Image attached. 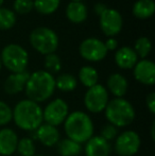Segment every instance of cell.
<instances>
[{
  "label": "cell",
  "instance_id": "cell-18",
  "mask_svg": "<svg viewBox=\"0 0 155 156\" xmlns=\"http://www.w3.org/2000/svg\"><path fill=\"white\" fill-rule=\"evenodd\" d=\"M66 17L73 23H81L87 18V8L82 1H70L66 8Z\"/></svg>",
  "mask_w": 155,
  "mask_h": 156
},
{
  "label": "cell",
  "instance_id": "cell-26",
  "mask_svg": "<svg viewBox=\"0 0 155 156\" xmlns=\"http://www.w3.org/2000/svg\"><path fill=\"white\" fill-rule=\"evenodd\" d=\"M133 49L136 52L137 56H139V58H141L143 60V58H147L150 54V52H151V49H152L151 41L146 36L139 37V38H137L136 41H135V45Z\"/></svg>",
  "mask_w": 155,
  "mask_h": 156
},
{
  "label": "cell",
  "instance_id": "cell-37",
  "mask_svg": "<svg viewBox=\"0 0 155 156\" xmlns=\"http://www.w3.org/2000/svg\"><path fill=\"white\" fill-rule=\"evenodd\" d=\"M1 66H2V64H1V60H0V69H1Z\"/></svg>",
  "mask_w": 155,
  "mask_h": 156
},
{
  "label": "cell",
  "instance_id": "cell-31",
  "mask_svg": "<svg viewBox=\"0 0 155 156\" xmlns=\"http://www.w3.org/2000/svg\"><path fill=\"white\" fill-rule=\"evenodd\" d=\"M117 134H118L117 127L114 126V125L111 124V123L104 125V126L101 129V132H100V136H101L102 138H104V139L108 142L113 139H116Z\"/></svg>",
  "mask_w": 155,
  "mask_h": 156
},
{
  "label": "cell",
  "instance_id": "cell-24",
  "mask_svg": "<svg viewBox=\"0 0 155 156\" xmlns=\"http://www.w3.org/2000/svg\"><path fill=\"white\" fill-rule=\"evenodd\" d=\"M61 0H33L34 9L41 15L53 14L58 9Z\"/></svg>",
  "mask_w": 155,
  "mask_h": 156
},
{
  "label": "cell",
  "instance_id": "cell-36",
  "mask_svg": "<svg viewBox=\"0 0 155 156\" xmlns=\"http://www.w3.org/2000/svg\"><path fill=\"white\" fill-rule=\"evenodd\" d=\"M3 2H4V0H0V8H1V5L3 4Z\"/></svg>",
  "mask_w": 155,
  "mask_h": 156
},
{
  "label": "cell",
  "instance_id": "cell-22",
  "mask_svg": "<svg viewBox=\"0 0 155 156\" xmlns=\"http://www.w3.org/2000/svg\"><path fill=\"white\" fill-rule=\"evenodd\" d=\"M98 71L91 66H84L79 71V80L85 87L90 88L95 86L96 84H98Z\"/></svg>",
  "mask_w": 155,
  "mask_h": 156
},
{
  "label": "cell",
  "instance_id": "cell-32",
  "mask_svg": "<svg viewBox=\"0 0 155 156\" xmlns=\"http://www.w3.org/2000/svg\"><path fill=\"white\" fill-rule=\"evenodd\" d=\"M146 103H147V107L150 111L151 114H155V93H150L148 94L147 99H146Z\"/></svg>",
  "mask_w": 155,
  "mask_h": 156
},
{
  "label": "cell",
  "instance_id": "cell-7",
  "mask_svg": "<svg viewBox=\"0 0 155 156\" xmlns=\"http://www.w3.org/2000/svg\"><path fill=\"white\" fill-rule=\"evenodd\" d=\"M108 103V93L106 88L101 84L88 88L84 96V104L87 111L90 113H101L105 109Z\"/></svg>",
  "mask_w": 155,
  "mask_h": 156
},
{
  "label": "cell",
  "instance_id": "cell-10",
  "mask_svg": "<svg viewBox=\"0 0 155 156\" xmlns=\"http://www.w3.org/2000/svg\"><path fill=\"white\" fill-rule=\"evenodd\" d=\"M79 51L81 56L88 62H100L105 58L108 52L104 46V41L95 37L84 39L81 43Z\"/></svg>",
  "mask_w": 155,
  "mask_h": 156
},
{
  "label": "cell",
  "instance_id": "cell-9",
  "mask_svg": "<svg viewBox=\"0 0 155 156\" xmlns=\"http://www.w3.org/2000/svg\"><path fill=\"white\" fill-rule=\"evenodd\" d=\"M140 137L134 131H124L116 137L115 151L119 156H133L140 148Z\"/></svg>",
  "mask_w": 155,
  "mask_h": 156
},
{
  "label": "cell",
  "instance_id": "cell-6",
  "mask_svg": "<svg viewBox=\"0 0 155 156\" xmlns=\"http://www.w3.org/2000/svg\"><path fill=\"white\" fill-rule=\"evenodd\" d=\"M31 46L44 55L55 53L58 47V36L52 29L47 27H38L30 33Z\"/></svg>",
  "mask_w": 155,
  "mask_h": 156
},
{
  "label": "cell",
  "instance_id": "cell-15",
  "mask_svg": "<svg viewBox=\"0 0 155 156\" xmlns=\"http://www.w3.org/2000/svg\"><path fill=\"white\" fill-rule=\"evenodd\" d=\"M18 140V136L12 129H0V155H12L16 151Z\"/></svg>",
  "mask_w": 155,
  "mask_h": 156
},
{
  "label": "cell",
  "instance_id": "cell-13",
  "mask_svg": "<svg viewBox=\"0 0 155 156\" xmlns=\"http://www.w3.org/2000/svg\"><path fill=\"white\" fill-rule=\"evenodd\" d=\"M112 147L101 136H93L86 141L85 155L86 156H110Z\"/></svg>",
  "mask_w": 155,
  "mask_h": 156
},
{
  "label": "cell",
  "instance_id": "cell-21",
  "mask_svg": "<svg viewBox=\"0 0 155 156\" xmlns=\"http://www.w3.org/2000/svg\"><path fill=\"white\" fill-rule=\"evenodd\" d=\"M82 150L81 144L69 138H65L58 142V152L61 156H78L81 154Z\"/></svg>",
  "mask_w": 155,
  "mask_h": 156
},
{
  "label": "cell",
  "instance_id": "cell-11",
  "mask_svg": "<svg viewBox=\"0 0 155 156\" xmlns=\"http://www.w3.org/2000/svg\"><path fill=\"white\" fill-rule=\"evenodd\" d=\"M99 17L100 28L106 36L114 37L121 31L123 19L117 10L107 8Z\"/></svg>",
  "mask_w": 155,
  "mask_h": 156
},
{
  "label": "cell",
  "instance_id": "cell-5",
  "mask_svg": "<svg viewBox=\"0 0 155 156\" xmlns=\"http://www.w3.org/2000/svg\"><path fill=\"white\" fill-rule=\"evenodd\" d=\"M1 64L12 73L23 72L29 63V55L26 49L17 44L6 45L0 54Z\"/></svg>",
  "mask_w": 155,
  "mask_h": 156
},
{
  "label": "cell",
  "instance_id": "cell-25",
  "mask_svg": "<svg viewBox=\"0 0 155 156\" xmlns=\"http://www.w3.org/2000/svg\"><path fill=\"white\" fill-rule=\"evenodd\" d=\"M16 23L15 12L6 8H0V30H10Z\"/></svg>",
  "mask_w": 155,
  "mask_h": 156
},
{
  "label": "cell",
  "instance_id": "cell-38",
  "mask_svg": "<svg viewBox=\"0 0 155 156\" xmlns=\"http://www.w3.org/2000/svg\"><path fill=\"white\" fill-rule=\"evenodd\" d=\"M71 1H82V0H71Z\"/></svg>",
  "mask_w": 155,
  "mask_h": 156
},
{
  "label": "cell",
  "instance_id": "cell-4",
  "mask_svg": "<svg viewBox=\"0 0 155 156\" xmlns=\"http://www.w3.org/2000/svg\"><path fill=\"white\" fill-rule=\"evenodd\" d=\"M104 111L108 122L116 127L128 126L135 119L134 107L123 98H115L108 101Z\"/></svg>",
  "mask_w": 155,
  "mask_h": 156
},
{
  "label": "cell",
  "instance_id": "cell-23",
  "mask_svg": "<svg viewBox=\"0 0 155 156\" xmlns=\"http://www.w3.org/2000/svg\"><path fill=\"white\" fill-rule=\"evenodd\" d=\"M78 86V80L76 76L69 73H63L60 74L55 79V88H58L60 90L68 93L72 91L77 88Z\"/></svg>",
  "mask_w": 155,
  "mask_h": 156
},
{
  "label": "cell",
  "instance_id": "cell-14",
  "mask_svg": "<svg viewBox=\"0 0 155 156\" xmlns=\"http://www.w3.org/2000/svg\"><path fill=\"white\" fill-rule=\"evenodd\" d=\"M30 76V73L25 70L23 72H17L12 73L6 78L4 82L3 88L4 91L9 94H16L23 91L26 87V84L28 82V79Z\"/></svg>",
  "mask_w": 155,
  "mask_h": 156
},
{
  "label": "cell",
  "instance_id": "cell-27",
  "mask_svg": "<svg viewBox=\"0 0 155 156\" xmlns=\"http://www.w3.org/2000/svg\"><path fill=\"white\" fill-rule=\"evenodd\" d=\"M16 150L21 156H34L36 151L33 140L29 137H23L20 140H18Z\"/></svg>",
  "mask_w": 155,
  "mask_h": 156
},
{
  "label": "cell",
  "instance_id": "cell-2",
  "mask_svg": "<svg viewBox=\"0 0 155 156\" xmlns=\"http://www.w3.org/2000/svg\"><path fill=\"white\" fill-rule=\"evenodd\" d=\"M25 90L29 100L36 103L44 102L55 90V79L46 70H37L30 73Z\"/></svg>",
  "mask_w": 155,
  "mask_h": 156
},
{
  "label": "cell",
  "instance_id": "cell-1",
  "mask_svg": "<svg viewBox=\"0 0 155 156\" xmlns=\"http://www.w3.org/2000/svg\"><path fill=\"white\" fill-rule=\"evenodd\" d=\"M12 112L15 124L23 131H36L43 124V108L38 103L29 99L19 101Z\"/></svg>",
  "mask_w": 155,
  "mask_h": 156
},
{
  "label": "cell",
  "instance_id": "cell-12",
  "mask_svg": "<svg viewBox=\"0 0 155 156\" xmlns=\"http://www.w3.org/2000/svg\"><path fill=\"white\" fill-rule=\"evenodd\" d=\"M134 78L139 83L145 85H154L155 83V65L152 61H138L134 66Z\"/></svg>",
  "mask_w": 155,
  "mask_h": 156
},
{
  "label": "cell",
  "instance_id": "cell-3",
  "mask_svg": "<svg viewBox=\"0 0 155 156\" xmlns=\"http://www.w3.org/2000/svg\"><path fill=\"white\" fill-rule=\"evenodd\" d=\"M64 129L67 138L83 144L93 135V123L90 117L84 112H73L64 121Z\"/></svg>",
  "mask_w": 155,
  "mask_h": 156
},
{
  "label": "cell",
  "instance_id": "cell-39",
  "mask_svg": "<svg viewBox=\"0 0 155 156\" xmlns=\"http://www.w3.org/2000/svg\"><path fill=\"white\" fill-rule=\"evenodd\" d=\"M34 156H43V155H34Z\"/></svg>",
  "mask_w": 155,
  "mask_h": 156
},
{
  "label": "cell",
  "instance_id": "cell-33",
  "mask_svg": "<svg viewBox=\"0 0 155 156\" xmlns=\"http://www.w3.org/2000/svg\"><path fill=\"white\" fill-rule=\"evenodd\" d=\"M104 46H105L106 50L107 51H113V50H116L118 47V41L114 37H108L106 39V41L104 43Z\"/></svg>",
  "mask_w": 155,
  "mask_h": 156
},
{
  "label": "cell",
  "instance_id": "cell-35",
  "mask_svg": "<svg viewBox=\"0 0 155 156\" xmlns=\"http://www.w3.org/2000/svg\"><path fill=\"white\" fill-rule=\"evenodd\" d=\"M151 138H152V140L155 139V123L154 122L152 123V126H151Z\"/></svg>",
  "mask_w": 155,
  "mask_h": 156
},
{
  "label": "cell",
  "instance_id": "cell-30",
  "mask_svg": "<svg viewBox=\"0 0 155 156\" xmlns=\"http://www.w3.org/2000/svg\"><path fill=\"white\" fill-rule=\"evenodd\" d=\"M13 117V112L11 107L3 101H0V126L10 123Z\"/></svg>",
  "mask_w": 155,
  "mask_h": 156
},
{
  "label": "cell",
  "instance_id": "cell-29",
  "mask_svg": "<svg viewBox=\"0 0 155 156\" xmlns=\"http://www.w3.org/2000/svg\"><path fill=\"white\" fill-rule=\"evenodd\" d=\"M14 11L17 14H28L34 9L33 0H15L14 1Z\"/></svg>",
  "mask_w": 155,
  "mask_h": 156
},
{
  "label": "cell",
  "instance_id": "cell-19",
  "mask_svg": "<svg viewBox=\"0 0 155 156\" xmlns=\"http://www.w3.org/2000/svg\"><path fill=\"white\" fill-rule=\"evenodd\" d=\"M128 80L120 73H113L107 79V88L116 98H122L128 91Z\"/></svg>",
  "mask_w": 155,
  "mask_h": 156
},
{
  "label": "cell",
  "instance_id": "cell-8",
  "mask_svg": "<svg viewBox=\"0 0 155 156\" xmlns=\"http://www.w3.org/2000/svg\"><path fill=\"white\" fill-rule=\"evenodd\" d=\"M68 115V105L64 100L60 98L51 101L45 107V109H43L44 121L47 124L53 125V126H58V125L64 123Z\"/></svg>",
  "mask_w": 155,
  "mask_h": 156
},
{
  "label": "cell",
  "instance_id": "cell-17",
  "mask_svg": "<svg viewBox=\"0 0 155 156\" xmlns=\"http://www.w3.org/2000/svg\"><path fill=\"white\" fill-rule=\"evenodd\" d=\"M115 62L121 69H132L138 62V56L134 49L128 46L121 47L115 53Z\"/></svg>",
  "mask_w": 155,
  "mask_h": 156
},
{
  "label": "cell",
  "instance_id": "cell-20",
  "mask_svg": "<svg viewBox=\"0 0 155 156\" xmlns=\"http://www.w3.org/2000/svg\"><path fill=\"white\" fill-rule=\"evenodd\" d=\"M133 15L139 19H148L153 16L155 12V2L153 0H137L132 9Z\"/></svg>",
  "mask_w": 155,
  "mask_h": 156
},
{
  "label": "cell",
  "instance_id": "cell-16",
  "mask_svg": "<svg viewBox=\"0 0 155 156\" xmlns=\"http://www.w3.org/2000/svg\"><path fill=\"white\" fill-rule=\"evenodd\" d=\"M35 135L41 144L48 148L55 146L60 141V132L56 126L47 123L41 124L35 131Z\"/></svg>",
  "mask_w": 155,
  "mask_h": 156
},
{
  "label": "cell",
  "instance_id": "cell-28",
  "mask_svg": "<svg viewBox=\"0 0 155 156\" xmlns=\"http://www.w3.org/2000/svg\"><path fill=\"white\" fill-rule=\"evenodd\" d=\"M44 65H45V68L47 69L46 71L51 74L58 72L61 70V68H62V62H61L60 56L55 53L46 55L45 61H44Z\"/></svg>",
  "mask_w": 155,
  "mask_h": 156
},
{
  "label": "cell",
  "instance_id": "cell-34",
  "mask_svg": "<svg viewBox=\"0 0 155 156\" xmlns=\"http://www.w3.org/2000/svg\"><path fill=\"white\" fill-rule=\"evenodd\" d=\"M106 9H107V5L104 3H101V2H98V3H96L95 6H93V11H95L96 14L99 15V16L106 10Z\"/></svg>",
  "mask_w": 155,
  "mask_h": 156
}]
</instances>
